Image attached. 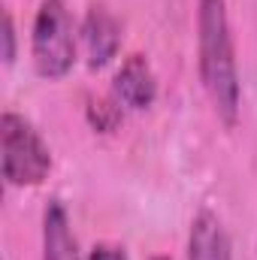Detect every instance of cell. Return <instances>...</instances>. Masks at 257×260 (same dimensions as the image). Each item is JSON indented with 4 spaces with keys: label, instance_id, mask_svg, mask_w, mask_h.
<instances>
[{
    "label": "cell",
    "instance_id": "6da1fadb",
    "mask_svg": "<svg viewBox=\"0 0 257 260\" xmlns=\"http://www.w3.org/2000/svg\"><path fill=\"white\" fill-rule=\"evenodd\" d=\"M197 64H200V82L218 118L224 124H236L242 88H239L227 0H197Z\"/></svg>",
    "mask_w": 257,
    "mask_h": 260
},
{
    "label": "cell",
    "instance_id": "7a4b0ae2",
    "mask_svg": "<svg viewBox=\"0 0 257 260\" xmlns=\"http://www.w3.org/2000/svg\"><path fill=\"white\" fill-rule=\"evenodd\" d=\"M0 170L9 188H37L52 173L46 139L18 112L0 115Z\"/></svg>",
    "mask_w": 257,
    "mask_h": 260
},
{
    "label": "cell",
    "instance_id": "3957f363",
    "mask_svg": "<svg viewBox=\"0 0 257 260\" xmlns=\"http://www.w3.org/2000/svg\"><path fill=\"white\" fill-rule=\"evenodd\" d=\"M30 58L34 70L55 82L64 79L76 64V24L64 0H43L34 15L30 30Z\"/></svg>",
    "mask_w": 257,
    "mask_h": 260
},
{
    "label": "cell",
    "instance_id": "277c9868",
    "mask_svg": "<svg viewBox=\"0 0 257 260\" xmlns=\"http://www.w3.org/2000/svg\"><path fill=\"white\" fill-rule=\"evenodd\" d=\"M82 46H85L91 70H103L106 64H112L118 58L121 24H118V18L106 6H100V3L88 6V12L82 18Z\"/></svg>",
    "mask_w": 257,
    "mask_h": 260
},
{
    "label": "cell",
    "instance_id": "5b68a950",
    "mask_svg": "<svg viewBox=\"0 0 257 260\" xmlns=\"http://www.w3.org/2000/svg\"><path fill=\"white\" fill-rule=\"evenodd\" d=\"M112 97L133 112H142L148 106H154L157 100V76L148 64L145 55H130L124 64L118 67L115 79H112Z\"/></svg>",
    "mask_w": 257,
    "mask_h": 260
},
{
    "label": "cell",
    "instance_id": "8992f818",
    "mask_svg": "<svg viewBox=\"0 0 257 260\" xmlns=\"http://www.w3.org/2000/svg\"><path fill=\"white\" fill-rule=\"evenodd\" d=\"M188 260H233L230 236L212 209H200L188 233Z\"/></svg>",
    "mask_w": 257,
    "mask_h": 260
},
{
    "label": "cell",
    "instance_id": "52a82bcc",
    "mask_svg": "<svg viewBox=\"0 0 257 260\" xmlns=\"http://www.w3.org/2000/svg\"><path fill=\"white\" fill-rule=\"evenodd\" d=\"M43 260H82L70 215L61 200H49L43 212Z\"/></svg>",
    "mask_w": 257,
    "mask_h": 260
},
{
    "label": "cell",
    "instance_id": "ba28073f",
    "mask_svg": "<svg viewBox=\"0 0 257 260\" xmlns=\"http://www.w3.org/2000/svg\"><path fill=\"white\" fill-rule=\"evenodd\" d=\"M88 124L100 133H112V130L121 124V103L112 97V100H91L88 106Z\"/></svg>",
    "mask_w": 257,
    "mask_h": 260
},
{
    "label": "cell",
    "instance_id": "9c48e42d",
    "mask_svg": "<svg viewBox=\"0 0 257 260\" xmlns=\"http://www.w3.org/2000/svg\"><path fill=\"white\" fill-rule=\"evenodd\" d=\"M3 64H15V21L12 12H3Z\"/></svg>",
    "mask_w": 257,
    "mask_h": 260
},
{
    "label": "cell",
    "instance_id": "30bf717a",
    "mask_svg": "<svg viewBox=\"0 0 257 260\" xmlns=\"http://www.w3.org/2000/svg\"><path fill=\"white\" fill-rule=\"evenodd\" d=\"M88 260H127V251L121 245H112V242H100L91 248Z\"/></svg>",
    "mask_w": 257,
    "mask_h": 260
},
{
    "label": "cell",
    "instance_id": "8fae6325",
    "mask_svg": "<svg viewBox=\"0 0 257 260\" xmlns=\"http://www.w3.org/2000/svg\"><path fill=\"white\" fill-rule=\"evenodd\" d=\"M151 260H170V257H164V254H157V257H151Z\"/></svg>",
    "mask_w": 257,
    "mask_h": 260
}]
</instances>
